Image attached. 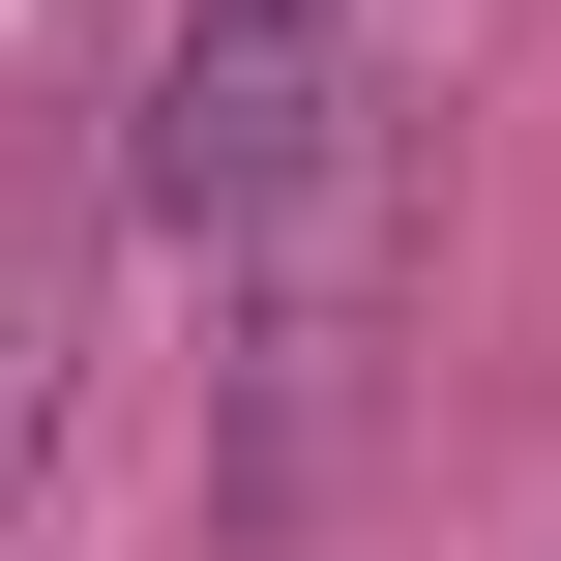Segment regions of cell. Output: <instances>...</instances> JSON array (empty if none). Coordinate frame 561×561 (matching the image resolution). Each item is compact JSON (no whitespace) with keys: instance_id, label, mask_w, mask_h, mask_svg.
<instances>
[{"instance_id":"2","label":"cell","mask_w":561,"mask_h":561,"mask_svg":"<svg viewBox=\"0 0 561 561\" xmlns=\"http://www.w3.org/2000/svg\"><path fill=\"white\" fill-rule=\"evenodd\" d=\"M59 385H89V207H0V533L59 473Z\"/></svg>"},{"instance_id":"1","label":"cell","mask_w":561,"mask_h":561,"mask_svg":"<svg viewBox=\"0 0 561 561\" xmlns=\"http://www.w3.org/2000/svg\"><path fill=\"white\" fill-rule=\"evenodd\" d=\"M355 59H385V0H178V30H148V118H118V207L237 266V237L355 148Z\"/></svg>"}]
</instances>
